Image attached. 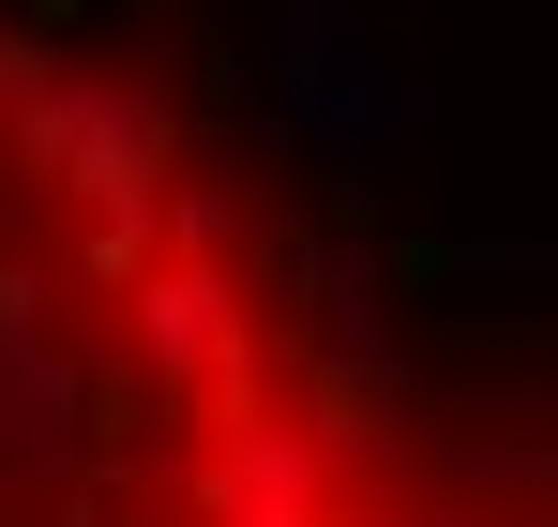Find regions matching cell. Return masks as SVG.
<instances>
[{
  "label": "cell",
  "instance_id": "1",
  "mask_svg": "<svg viewBox=\"0 0 558 527\" xmlns=\"http://www.w3.org/2000/svg\"><path fill=\"white\" fill-rule=\"evenodd\" d=\"M0 527H392L257 211L31 30H0Z\"/></svg>",
  "mask_w": 558,
  "mask_h": 527
}]
</instances>
